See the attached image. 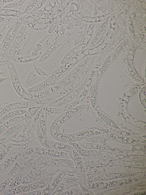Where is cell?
Instances as JSON below:
<instances>
[{
    "label": "cell",
    "mask_w": 146,
    "mask_h": 195,
    "mask_svg": "<svg viewBox=\"0 0 146 195\" xmlns=\"http://www.w3.org/2000/svg\"><path fill=\"white\" fill-rule=\"evenodd\" d=\"M58 172H51L40 179L34 182L17 186L9 188L8 192L9 195H17L36 190L44 188L52 180Z\"/></svg>",
    "instance_id": "obj_1"
},
{
    "label": "cell",
    "mask_w": 146,
    "mask_h": 195,
    "mask_svg": "<svg viewBox=\"0 0 146 195\" xmlns=\"http://www.w3.org/2000/svg\"><path fill=\"white\" fill-rule=\"evenodd\" d=\"M86 107L85 104H79L61 113L52 122L50 128V131H60L63 124L83 111Z\"/></svg>",
    "instance_id": "obj_2"
},
{
    "label": "cell",
    "mask_w": 146,
    "mask_h": 195,
    "mask_svg": "<svg viewBox=\"0 0 146 195\" xmlns=\"http://www.w3.org/2000/svg\"><path fill=\"white\" fill-rule=\"evenodd\" d=\"M82 70L80 65L73 67L70 69V73L64 78L47 88L46 89V93L50 95L52 94L65 88L78 77Z\"/></svg>",
    "instance_id": "obj_3"
},
{
    "label": "cell",
    "mask_w": 146,
    "mask_h": 195,
    "mask_svg": "<svg viewBox=\"0 0 146 195\" xmlns=\"http://www.w3.org/2000/svg\"><path fill=\"white\" fill-rule=\"evenodd\" d=\"M34 155H41L56 158L70 159L68 154L65 152L39 146L27 148L23 152L22 156L23 157H27Z\"/></svg>",
    "instance_id": "obj_4"
},
{
    "label": "cell",
    "mask_w": 146,
    "mask_h": 195,
    "mask_svg": "<svg viewBox=\"0 0 146 195\" xmlns=\"http://www.w3.org/2000/svg\"><path fill=\"white\" fill-rule=\"evenodd\" d=\"M55 166L75 167L74 162L70 159L53 158L41 162L31 166V173L42 168Z\"/></svg>",
    "instance_id": "obj_5"
},
{
    "label": "cell",
    "mask_w": 146,
    "mask_h": 195,
    "mask_svg": "<svg viewBox=\"0 0 146 195\" xmlns=\"http://www.w3.org/2000/svg\"><path fill=\"white\" fill-rule=\"evenodd\" d=\"M29 23L25 20L7 51L0 58V62H7L11 59L13 53L19 45L28 27Z\"/></svg>",
    "instance_id": "obj_6"
},
{
    "label": "cell",
    "mask_w": 146,
    "mask_h": 195,
    "mask_svg": "<svg viewBox=\"0 0 146 195\" xmlns=\"http://www.w3.org/2000/svg\"><path fill=\"white\" fill-rule=\"evenodd\" d=\"M83 82L79 83L72 91L64 98L44 106L57 108L64 106L75 100L80 93L84 88Z\"/></svg>",
    "instance_id": "obj_7"
},
{
    "label": "cell",
    "mask_w": 146,
    "mask_h": 195,
    "mask_svg": "<svg viewBox=\"0 0 146 195\" xmlns=\"http://www.w3.org/2000/svg\"><path fill=\"white\" fill-rule=\"evenodd\" d=\"M8 70L14 88L17 93L21 97L25 89L21 85L18 74L13 62L10 64L8 67Z\"/></svg>",
    "instance_id": "obj_8"
},
{
    "label": "cell",
    "mask_w": 146,
    "mask_h": 195,
    "mask_svg": "<svg viewBox=\"0 0 146 195\" xmlns=\"http://www.w3.org/2000/svg\"><path fill=\"white\" fill-rule=\"evenodd\" d=\"M75 62L70 61L63 64L50 73L46 79L52 85L55 81L63 74L74 67Z\"/></svg>",
    "instance_id": "obj_9"
},
{
    "label": "cell",
    "mask_w": 146,
    "mask_h": 195,
    "mask_svg": "<svg viewBox=\"0 0 146 195\" xmlns=\"http://www.w3.org/2000/svg\"><path fill=\"white\" fill-rule=\"evenodd\" d=\"M30 108V101H25L13 103L0 108V119L6 113L13 110Z\"/></svg>",
    "instance_id": "obj_10"
},
{
    "label": "cell",
    "mask_w": 146,
    "mask_h": 195,
    "mask_svg": "<svg viewBox=\"0 0 146 195\" xmlns=\"http://www.w3.org/2000/svg\"><path fill=\"white\" fill-rule=\"evenodd\" d=\"M55 158L45 156L34 155L28 156V158L23 161L21 164L25 169L43 161Z\"/></svg>",
    "instance_id": "obj_11"
},
{
    "label": "cell",
    "mask_w": 146,
    "mask_h": 195,
    "mask_svg": "<svg viewBox=\"0 0 146 195\" xmlns=\"http://www.w3.org/2000/svg\"><path fill=\"white\" fill-rule=\"evenodd\" d=\"M46 78L38 75L33 70L28 74L25 85L26 87L29 88L39 84Z\"/></svg>",
    "instance_id": "obj_12"
},
{
    "label": "cell",
    "mask_w": 146,
    "mask_h": 195,
    "mask_svg": "<svg viewBox=\"0 0 146 195\" xmlns=\"http://www.w3.org/2000/svg\"><path fill=\"white\" fill-rule=\"evenodd\" d=\"M48 141L50 149L65 152L68 154L74 148L69 144L59 141H55L49 139Z\"/></svg>",
    "instance_id": "obj_13"
},
{
    "label": "cell",
    "mask_w": 146,
    "mask_h": 195,
    "mask_svg": "<svg viewBox=\"0 0 146 195\" xmlns=\"http://www.w3.org/2000/svg\"><path fill=\"white\" fill-rule=\"evenodd\" d=\"M66 172L62 182L64 184V188L67 190L79 185V181L75 174Z\"/></svg>",
    "instance_id": "obj_14"
},
{
    "label": "cell",
    "mask_w": 146,
    "mask_h": 195,
    "mask_svg": "<svg viewBox=\"0 0 146 195\" xmlns=\"http://www.w3.org/2000/svg\"><path fill=\"white\" fill-rule=\"evenodd\" d=\"M47 168H42L33 172L26 178L22 183L26 184L34 182L49 174L50 172H47Z\"/></svg>",
    "instance_id": "obj_15"
},
{
    "label": "cell",
    "mask_w": 146,
    "mask_h": 195,
    "mask_svg": "<svg viewBox=\"0 0 146 195\" xmlns=\"http://www.w3.org/2000/svg\"><path fill=\"white\" fill-rule=\"evenodd\" d=\"M68 154L70 159L74 163L75 168L79 171L83 172L84 170L83 162L80 155L74 149Z\"/></svg>",
    "instance_id": "obj_16"
},
{
    "label": "cell",
    "mask_w": 146,
    "mask_h": 195,
    "mask_svg": "<svg viewBox=\"0 0 146 195\" xmlns=\"http://www.w3.org/2000/svg\"><path fill=\"white\" fill-rule=\"evenodd\" d=\"M52 137L58 141L68 143L73 142L72 138L69 134L63 133L60 131L58 132L50 131Z\"/></svg>",
    "instance_id": "obj_17"
},
{
    "label": "cell",
    "mask_w": 146,
    "mask_h": 195,
    "mask_svg": "<svg viewBox=\"0 0 146 195\" xmlns=\"http://www.w3.org/2000/svg\"><path fill=\"white\" fill-rule=\"evenodd\" d=\"M48 114L42 110L38 122L40 131L44 136L47 140L49 139L47 136V120Z\"/></svg>",
    "instance_id": "obj_18"
},
{
    "label": "cell",
    "mask_w": 146,
    "mask_h": 195,
    "mask_svg": "<svg viewBox=\"0 0 146 195\" xmlns=\"http://www.w3.org/2000/svg\"><path fill=\"white\" fill-rule=\"evenodd\" d=\"M29 31L28 27L19 45L12 55L11 59L12 58H15L18 56L21 53L29 38L30 36Z\"/></svg>",
    "instance_id": "obj_19"
},
{
    "label": "cell",
    "mask_w": 146,
    "mask_h": 195,
    "mask_svg": "<svg viewBox=\"0 0 146 195\" xmlns=\"http://www.w3.org/2000/svg\"><path fill=\"white\" fill-rule=\"evenodd\" d=\"M27 15V14H26L16 18L11 25V33L13 39L19 31Z\"/></svg>",
    "instance_id": "obj_20"
},
{
    "label": "cell",
    "mask_w": 146,
    "mask_h": 195,
    "mask_svg": "<svg viewBox=\"0 0 146 195\" xmlns=\"http://www.w3.org/2000/svg\"><path fill=\"white\" fill-rule=\"evenodd\" d=\"M49 95H50L40 92L29 93L26 90L21 97L25 101H32L39 100Z\"/></svg>",
    "instance_id": "obj_21"
},
{
    "label": "cell",
    "mask_w": 146,
    "mask_h": 195,
    "mask_svg": "<svg viewBox=\"0 0 146 195\" xmlns=\"http://www.w3.org/2000/svg\"><path fill=\"white\" fill-rule=\"evenodd\" d=\"M27 109H20L10 111L4 115L0 119L1 121L6 122L15 117L25 114Z\"/></svg>",
    "instance_id": "obj_22"
},
{
    "label": "cell",
    "mask_w": 146,
    "mask_h": 195,
    "mask_svg": "<svg viewBox=\"0 0 146 195\" xmlns=\"http://www.w3.org/2000/svg\"><path fill=\"white\" fill-rule=\"evenodd\" d=\"M13 40L11 26L1 43L0 49L3 53L8 49Z\"/></svg>",
    "instance_id": "obj_23"
},
{
    "label": "cell",
    "mask_w": 146,
    "mask_h": 195,
    "mask_svg": "<svg viewBox=\"0 0 146 195\" xmlns=\"http://www.w3.org/2000/svg\"><path fill=\"white\" fill-rule=\"evenodd\" d=\"M58 170L59 172L58 173L56 174L51 181L50 189L51 194L56 187L62 182L63 177L66 174L65 170Z\"/></svg>",
    "instance_id": "obj_24"
},
{
    "label": "cell",
    "mask_w": 146,
    "mask_h": 195,
    "mask_svg": "<svg viewBox=\"0 0 146 195\" xmlns=\"http://www.w3.org/2000/svg\"><path fill=\"white\" fill-rule=\"evenodd\" d=\"M25 122L23 121L11 126L6 130L0 136V138L8 137L21 130L24 126Z\"/></svg>",
    "instance_id": "obj_25"
},
{
    "label": "cell",
    "mask_w": 146,
    "mask_h": 195,
    "mask_svg": "<svg viewBox=\"0 0 146 195\" xmlns=\"http://www.w3.org/2000/svg\"><path fill=\"white\" fill-rule=\"evenodd\" d=\"M22 172L21 169L16 167L14 171L5 180L0 184V193L3 191L13 180Z\"/></svg>",
    "instance_id": "obj_26"
},
{
    "label": "cell",
    "mask_w": 146,
    "mask_h": 195,
    "mask_svg": "<svg viewBox=\"0 0 146 195\" xmlns=\"http://www.w3.org/2000/svg\"><path fill=\"white\" fill-rule=\"evenodd\" d=\"M21 16V11L19 10L0 8V17L17 18Z\"/></svg>",
    "instance_id": "obj_27"
},
{
    "label": "cell",
    "mask_w": 146,
    "mask_h": 195,
    "mask_svg": "<svg viewBox=\"0 0 146 195\" xmlns=\"http://www.w3.org/2000/svg\"><path fill=\"white\" fill-rule=\"evenodd\" d=\"M15 18L7 17L4 23L0 29V43H1L3 40L9 29L13 23V20Z\"/></svg>",
    "instance_id": "obj_28"
},
{
    "label": "cell",
    "mask_w": 146,
    "mask_h": 195,
    "mask_svg": "<svg viewBox=\"0 0 146 195\" xmlns=\"http://www.w3.org/2000/svg\"><path fill=\"white\" fill-rule=\"evenodd\" d=\"M19 155H14L6 159L0 164V175L17 161Z\"/></svg>",
    "instance_id": "obj_29"
},
{
    "label": "cell",
    "mask_w": 146,
    "mask_h": 195,
    "mask_svg": "<svg viewBox=\"0 0 146 195\" xmlns=\"http://www.w3.org/2000/svg\"><path fill=\"white\" fill-rule=\"evenodd\" d=\"M22 119L19 116L8 120L0 125V135L13 125L21 122Z\"/></svg>",
    "instance_id": "obj_30"
},
{
    "label": "cell",
    "mask_w": 146,
    "mask_h": 195,
    "mask_svg": "<svg viewBox=\"0 0 146 195\" xmlns=\"http://www.w3.org/2000/svg\"><path fill=\"white\" fill-rule=\"evenodd\" d=\"M36 128L37 137L39 142L43 147L50 148V146L48 141V140L46 139L42 134L40 130L38 122Z\"/></svg>",
    "instance_id": "obj_31"
},
{
    "label": "cell",
    "mask_w": 146,
    "mask_h": 195,
    "mask_svg": "<svg viewBox=\"0 0 146 195\" xmlns=\"http://www.w3.org/2000/svg\"><path fill=\"white\" fill-rule=\"evenodd\" d=\"M58 47V46L56 45L55 43L52 44L40 57L39 59V62L42 63L46 60Z\"/></svg>",
    "instance_id": "obj_32"
},
{
    "label": "cell",
    "mask_w": 146,
    "mask_h": 195,
    "mask_svg": "<svg viewBox=\"0 0 146 195\" xmlns=\"http://www.w3.org/2000/svg\"><path fill=\"white\" fill-rule=\"evenodd\" d=\"M40 1L32 0L29 1L21 11V15L29 13L35 7Z\"/></svg>",
    "instance_id": "obj_33"
},
{
    "label": "cell",
    "mask_w": 146,
    "mask_h": 195,
    "mask_svg": "<svg viewBox=\"0 0 146 195\" xmlns=\"http://www.w3.org/2000/svg\"><path fill=\"white\" fill-rule=\"evenodd\" d=\"M80 188L79 185L72 187L66 191L62 192L61 195H82Z\"/></svg>",
    "instance_id": "obj_34"
},
{
    "label": "cell",
    "mask_w": 146,
    "mask_h": 195,
    "mask_svg": "<svg viewBox=\"0 0 146 195\" xmlns=\"http://www.w3.org/2000/svg\"><path fill=\"white\" fill-rule=\"evenodd\" d=\"M25 1V0L18 1L15 2L10 3L3 7H0V8L19 10L21 6Z\"/></svg>",
    "instance_id": "obj_35"
},
{
    "label": "cell",
    "mask_w": 146,
    "mask_h": 195,
    "mask_svg": "<svg viewBox=\"0 0 146 195\" xmlns=\"http://www.w3.org/2000/svg\"><path fill=\"white\" fill-rule=\"evenodd\" d=\"M40 107H34L28 109L27 112L25 114V118L28 119H33V116Z\"/></svg>",
    "instance_id": "obj_36"
},
{
    "label": "cell",
    "mask_w": 146,
    "mask_h": 195,
    "mask_svg": "<svg viewBox=\"0 0 146 195\" xmlns=\"http://www.w3.org/2000/svg\"><path fill=\"white\" fill-rule=\"evenodd\" d=\"M33 66L34 70L38 75L46 78H47L49 76V74L42 68L37 66L35 64H33Z\"/></svg>",
    "instance_id": "obj_37"
},
{
    "label": "cell",
    "mask_w": 146,
    "mask_h": 195,
    "mask_svg": "<svg viewBox=\"0 0 146 195\" xmlns=\"http://www.w3.org/2000/svg\"><path fill=\"white\" fill-rule=\"evenodd\" d=\"M13 145H9L4 148L0 153V163L9 152L12 148Z\"/></svg>",
    "instance_id": "obj_38"
},
{
    "label": "cell",
    "mask_w": 146,
    "mask_h": 195,
    "mask_svg": "<svg viewBox=\"0 0 146 195\" xmlns=\"http://www.w3.org/2000/svg\"><path fill=\"white\" fill-rule=\"evenodd\" d=\"M42 106H41L38 110L33 118V123L35 128L36 127L37 125L40 115L42 110Z\"/></svg>",
    "instance_id": "obj_39"
},
{
    "label": "cell",
    "mask_w": 146,
    "mask_h": 195,
    "mask_svg": "<svg viewBox=\"0 0 146 195\" xmlns=\"http://www.w3.org/2000/svg\"><path fill=\"white\" fill-rule=\"evenodd\" d=\"M64 188V184L61 182L56 188L52 193V195H60L63 192Z\"/></svg>",
    "instance_id": "obj_40"
},
{
    "label": "cell",
    "mask_w": 146,
    "mask_h": 195,
    "mask_svg": "<svg viewBox=\"0 0 146 195\" xmlns=\"http://www.w3.org/2000/svg\"><path fill=\"white\" fill-rule=\"evenodd\" d=\"M51 181L45 186L43 190L42 191V195H50L52 194L50 192V185Z\"/></svg>",
    "instance_id": "obj_41"
},
{
    "label": "cell",
    "mask_w": 146,
    "mask_h": 195,
    "mask_svg": "<svg viewBox=\"0 0 146 195\" xmlns=\"http://www.w3.org/2000/svg\"><path fill=\"white\" fill-rule=\"evenodd\" d=\"M42 191L41 190H35L29 192L24 193L20 195H42Z\"/></svg>",
    "instance_id": "obj_42"
},
{
    "label": "cell",
    "mask_w": 146,
    "mask_h": 195,
    "mask_svg": "<svg viewBox=\"0 0 146 195\" xmlns=\"http://www.w3.org/2000/svg\"><path fill=\"white\" fill-rule=\"evenodd\" d=\"M45 1H41L37 4L34 8L29 13V14L33 13L40 9L43 5Z\"/></svg>",
    "instance_id": "obj_43"
},
{
    "label": "cell",
    "mask_w": 146,
    "mask_h": 195,
    "mask_svg": "<svg viewBox=\"0 0 146 195\" xmlns=\"http://www.w3.org/2000/svg\"><path fill=\"white\" fill-rule=\"evenodd\" d=\"M7 138V137L0 138V147L4 144Z\"/></svg>",
    "instance_id": "obj_44"
},
{
    "label": "cell",
    "mask_w": 146,
    "mask_h": 195,
    "mask_svg": "<svg viewBox=\"0 0 146 195\" xmlns=\"http://www.w3.org/2000/svg\"><path fill=\"white\" fill-rule=\"evenodd\" d=\"M24 127L23 129V132L25 133L26 131L27 128L28 126V122L26 120V122H25V124L24 125Z\"/></svg>",
    "instance_id": "obj_45"
},
{
    "label": "cell",
    "mask_w": 146,
    "mask_h": 195,
    "mask_svg": "<svg viewBox=\"0 0 146 195\" xmlns=\"http://www.w3.org/2000/svg\"><path fill=\"white\" fill-rule=\"evenodd\" d=\"M14 1V0H0V5L9 3Z\"/></svg>",
    "instance_id": "obj_46"
},
{
    "label": "cell",
    "mask_w": 146,
    "mask_h": 195,
    "mask_svg": "<svg viewBox=\"0 0 146 195\" xmlns=\"http://www.w3.org/2000/svg\"><path fill=\"white\" fill-rule=\"evenodd\" d=\"M7 79V77H0V84L3 83Z\"/></svg>",
    "instance_id": "obj_47"
},
{
    "label": "cell",
    "mask_w": 146,
    "mask_h": 195,
    "mask_svg": "<svg viewBox=\"0 0 146 195\" xmlns=\"http://www.w3.org/2000/svg\"><path fill=\"white\" fill-rule=\"evenodd\" d=\"M7 17H0V23L5 21Z\"/></svg>",
    "instance_id": "obj_48"
},
{
    "label": "cell",
    "mask_w": 146,
    "mask_h": 195,
    "mask_svg": "<svg viewBox=\"0 0 146 195\" xmlns=\"http://www.w3.org/2000/svg\"><path fill=\"white\" fill-rule=\"evenodd\" d=\"M7 146H6L3 144L0 147V153L4 148H5Z\"/></svg>",
    "instance_id": "obj_49"
},
{
    "label": "cell",
    "mask_w": 146,
    "mask_h": 195,
    "mask_svg": "<svg viewBox=\"0 0 146 195\" xmlns=\"http://www.w3.org/2000/svg\"><path fill=\"white\" fill-rule=\"evenodd\" d=\"M3 53L2 51L0 49V58L3 55Z\"/></svg>",
    "instance_id": "obj_50"
},
{
    "label": "cell",
    "mask_w": 146,
    "mask_h": 195,
    "mask_svg": "<svg viewBox=\"0 0 146 195\" xmlns=\"http://www.w3.org/2000/svg\"><path fill=\"white\" fill-rule=\"evenodd\" d=\"M5 122L1 121L0 120V125L4 123Z\"/></svg>",
    "instance_id": "obj_51"
},
{
    "label": "cell",
    "mask_w": 146,
    "mask_h": 195,
    "mask_svg": "<svg viewBox=\"0 0 146 195\" xmlns=\"http://www.w3.org/2000/svg\"><path fill=\"white\" fill-rule=\"evenodd\" d=\"M4 73L3 72H2L0 70V76L2 75Z\"/></svg>",
    "instance_id": "obj_52"
},
{
    "label": "cell",
    "mask_w": 146,
    "mask_h": 195,
    "mask_svg": "<svg viewBox=\"0 0 146 195\" xmlns=\"http://www.w3.org/2000/svg\"><path fill=\"white\" fill-rule=\"evenodd\" d=\"M1 43H0V49L1 48Z\"/></svg>",
    "instance_id": "obj_53"
}]
</instances>
